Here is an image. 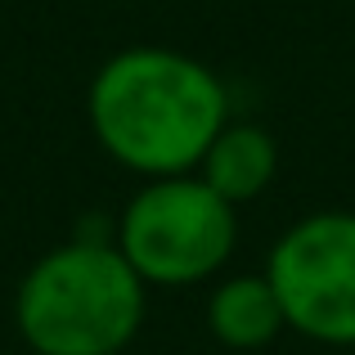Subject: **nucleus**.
<instances>
[{"label":"nucleus","instance_id":"nucleus-1","mask_svg":"<svg viewBox=\"0 0 355 355\" xmlns=\"http://www.w3.org/2000/svg\"><path fill=\"white\" fill-rule=\"evenodd\" d=\"M86 117L117 166L162 180L198 171L202 153L230 121V95L225 81L193 54L130 45L90 77Z\"/></svg>","mask_w":355,"mask_h":355},{"label":"nucleus","instance_id":"nucleus-2","mask_svg":"<svg viewBox=\"0 0 355 355\" xmlns=\"http://www.w3.org/2000/svg\"><path fill=\"white\" fill-rule=\"evenodd\" d=\"M148 284L113 239H72L32 261L14 324L32 355H121L144 324Z\"/></svg>","mask_w":355,"mask_h":355},{"label":"nucleus","instance_id":"nucleus-3","mask_svg":"<svg viewBox=\"0 0 355 355\" xmlns=\"http://www.w3.org/2000/svg\"><path fill=\"white\" fill-rule=\"evenodd\" d=\"M113 243L148 288H193L234 257L239 207L198 171L144 180L121 207Z\"/></svg>","mask_w":355,"mask_h":355},{"label":"nucleus","instance_id":"nucleus-4","mask_svg":"<svg viewBox=\"0 0 355 355\" xmlns=\"http://www.w3.org/2000/svg\"><path fill=\"white\" fill-rule=\"evenodd\" d=\"M266 279L288 329L324 347H355V211L324 207L284 230Z\"/></svg>","mask_w":355,"mask_h":355},{"label":"nucleus","instance_id":"nucleus-5","mask_svg":"<svg viewBox=\"0 0 355 355\" xmlns=\"http://www.w3.org/2000/svg\"><path fill=\"white\" fill-rule=\"evenodd\" d=\"M275 171H279V144L257 121H225L198 162V175L230 207L261 198L270 189V180H275Z\"/></svg>","mask_w":355,"mask_h":355},{"label":"nucleus","instance_id":"nucleus-6","mask_svg":"<svg viewBox=\"0 0 355 355\" xmlns=\"http://www.w3.org/2000/svg\"><path fill=\"white\" fill-rule=\"evenodd\" d=\"M207 329L230 351H261L288 329V320L266 275H234L211 288Z\"/></svg>","mask_w":355,"mask_h":355}]
</instances>
